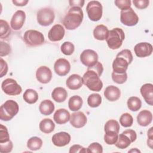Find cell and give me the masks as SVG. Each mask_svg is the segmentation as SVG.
I'll use <instances>...</instances> for the list:
<instances>
[{"mask_svg": "<svg viewBox=\"0 0 153 153\" xmlns=\"http://www.w3.org/2000/svg\"><path fill=\"white\" fill-rule=\"evenodd\" d=\"M152 45L148 42H140L134 47L135 54L138 57H145L150 56L152 53Z\"/></svg>", "mask_w": 153, "mask_h": 153, "instance_id": "obj_12", "label": "cell"}, {"mask_svg": "<svg viewBox=\"0 0 153 153\" xmlns=\"http://www.w3.org/2000/svg\"><path fill=\"white\" fill-rule=\"evenodd\" d=\"M124 38L125 34L123 29L115 27L109 30L106 41L109 48L112 50H116L122 45Z\"/></svg>", "mask_w": 153, "mask_h": 153, "instance_id": "obj_3", "label": "cell"}, {"mask_svg": "<svg viewBox=\"0 0 153 153\" xmlns=\"http://www.w3.org/2000/svg\"><path fill=\"white\" fill-rule=\"evenodd\" d=\"M114 3L115 5L121 10L130 8L131 6L130 0H116L114 1Z\"/></svg>", "mask_w": 153, "mask_h": 153, "instance_id": "obj_44", "label": "cell"}, {"mask_svg": "<svg viewBox=\"0 0 153 153\" xmlns=\"http://www.w3.org/2000/svg\"><path fill=\"white\" fill-rule=\"evenodd\" d=\"M13 147V143L11 140L3 143H0V152L1 153H8L12 151Z\"/></svg>", "mask_w": 153, "mask_h": 153, "instance_id": "obj_45", "label": "cell"}, {"mask_svg": "<svg viewBox=\"0 0 153 153\" xmlns=\"http://www.w3.org/2000/svg\"><path fill=\"white\" fill-rule=\"evenodd\" d=\"M69 152L70 153L87 152V149L79 145H74L72 146H71Z\"/></svg>", "mask_w": 153, "mask_h": 153, "instance_id": "obj_49", "label": "cell"}, {"mask_svg": "<svg viewBox=\"0 0 153 153\" xmlns=\"http://www.w3.org/2000/svg\"><path fill=\"white\" fill-rule=\"evenodd\" d=\"M26 19V14L22 10H18L13 14L10 26L14 30H20L23 26Z\"/></svg>", "mask_w": 153, "mask_h": 153, "instance_id": "obj_15", "label": "cell"}, {"mask_svg": "<svg viewBox=\"0 0 153 153\" xmlns=\"http://www.w3.org/2000/svg\"><path fill=\"white\" fill-rule=\"evenodd\" d=\"M123 133L125 134L126 135H127L131 140V142H134L137 138V134L136 133L134 130H131V129H127L124 130Z\"/></svg>", "mask_w": 153, "mask_h": 153, "instance_id": "obj_50", "label": "cell"}, {"mask_svg": "<svg viewBox=\"0 0 153 153\" xmlns=\"http://www.w3.org/2000/svg\"><path fill=\"white\" fill-rule=\"evenodd\" d=\"M109 30L108 27L103 25H99L96 26L93 30V36L96 39L103 41L106 39Z\"/></svg>", "mask_w": 153, "mask_h": 153, "instance_id": "obj_25", "label": "cell"}, {"mask_svg": "<svg viewBox=\"0 0 153 153\" xmlns=\"http://www.w3.org/2000/svg\"><path fill=\"white\" fill-rule=\"evenodd\" d=\"M128 108L131 111H137L142 106L140 99L136 96L130 97L127 102Z\"/></svg>", "mask_w": 153, "mask_h": 153, "instance_id": "obj_32", "label": "cell"}, {"mask_svg": "<svg viewBox=\"0 0 153 153\" xmlns=\"http://www.w3.org/2000/svg\"><path fill=\"white\" fill-rule=\"evenodd\" d=\"M54 70L56 74L58 75L62 76H65L71 70L70 63L65 59H59L54 63Z\"/></svg>", "mask_w": 153, "mask_h": 153, "instance_id": "obj_11", "label": "cell"}, {"mask_svg": "<svg viewBox=\"0 0 153 153\" xmlns=\"http://www.w3.org/2000/svg\"><path fill=\"white\" fill-rule=\"evenodd\" d=\"M69 112L64 108L58 109L54 113L53 119L58 124H64L70 120Z\"/></svg>", "mask_w": 153, "mask_h": 153, "instance_id": "obj_22", "label": "cell"}, {"mask_svg": "<svg viewBox=\"0 0 153 153\" xmlns=\"http://www.w3.org/2000/svg\"><path fill=\"white\" fill-rule=\"evenodd\" d=\"M71 135L65 131H61L55 133L52 137L53 143L59 147L65 146L68 145L71 141Z\"/></svg>", "mask_w": 153, "mask_h": 153, "instance_id": "obj_17", "label": "cell"}, {"mask_svg": "<svg viewBox=\"0 0 153 153\" xmlns=\"http://www.w3.org/2000/svg\"><path fill=\"white\" fill-rule=\"evenodd\" d=\"M23 39L25 43L30 47H36L42 45L44 41V35L36 30H27L23 35Z\"/></svg>", "mask_w": 153, "mask_h": 153, "instance_id": "obj_5", "label": "cell"}, {"mask_svg": "<svg viewBox=\"0 0 153 153\" xmlns=\"http://www.w3.org/2000/svg\"><path fill=\"white\" fill-rule=\"evenodd\" d=\"M152 120V114L148 110L141 111L137 116L138 124L142 127H146L150 124Z\"/></svg>", "mask_w": 153, "mask_h": 153, "instance_id": "obj_23", "label": "cell"}, {"mask_svg": "<svg viewBox=\"0 0 153 153\" xmlns=\"http://www.w3.org/2000/svg\"><path fill=\"white\" fill-rule=\"evenodd\" d=\"M140 93L149 105H153V85L151 83L143 84L140 88Z\"/></svg>", "mask_w": 153, "mask_h": 153, "instance_id": "obj_18", "label": "cell"}, {"mask_svg": "<svg viewBox=\"0 0 153 153\" xmlns=\"http://www.w3.org/2000/svg\"><path fill=\"white\" fill-rule=\"evenodd\" d=\"M42 139L36 136L30 137L27 142V147L32 151L39 150L42 147Z\"/></svg>", "mask_w": 153, "mask_h": 153, "instance_id": "obj_31", "label": "cell"}, {"mask_svg": "<svg viewBox=\"0 0 153 153\" xmlns=\"http://www.w3.org/2000/svg\"><path fill=\"white\" fill-rule=\"evenodd\" d=\"M10 135L7 128L3 126L0 125V143H3L10 141Z\"/></svg>", "mask_w": 153, "mask_h": 153, "instance_id": "obj_40", "label": "cell"}, {"mask_svg": "<svg viewBox=\"0 0 153 153\" xmlns=\"http://www.w3.org/2000/svg\"><path fill=\"white\" fill-rule=\"evenodd\" d=\"M82 80L83 84L91 91H100L103 87V83L100 76L91 69H87L82 76Z\"/></svg>", "mask_w": 153, "mask_h": 153, "instance_id": "obj_2", "label": "cell"}, {"mask_svg": "<svg viewBox=\"0 0 153 153\" xmlns=\"http://www.w3.org/2000/svg\"><path fill=\"white\" fill-rule=\"evenodd\" d=\"M54 19V12L50 8H42L37 12V22L41 26H48L50 25L53 23Z\"/></svg>", "mask_w": 153, "mask_h": 153, "instance_id": "obj_6", "label": "cell"}, {"mask_svg": "<svg viewBox=\"0 0 153 153\" xmlns=\"http://www.w3.org/2000/svg\"><path fill=\"white\" fill-rule=\"evenodd\" d=\"M55 106L53 102L50 100H44L42 101L39 106L40 112L44 115H49L54 111Z\"/></svg>", "mask_w": 153, "mask_h": 153, "instance_id": "obj_26", "label": "cell"}, {"mask_svg": "<svg viewBox=\"0 0 153 153\" xmlns=\"http://www.w3.org/2000/svg\"><path fill=\"white\" fill-rule=\"evenodd\" d=\"M18 103L13 100H8L0 108V119L2 121L11 120L19 112Z\"/></svg>", "mask_w": 153, "mask_h": 153, "instance_id": "obj_4", "label": "cell"}, {"mask_svg": "<svg viewBox=\"0 0 153 153\" xmlns=\"http://www.w3.org/2000/svg\"><path fill=\"white\" fill-rule=\"evenodd\" d=\"M36 78L42 84L48 83L52 78L51 71L46 66H41L36 71Z\"/></svg>", "mask_w": 153, "mask_h": 153, "instance_id": "obj_14", "label": "cell"}, {"mask_svg": "<svg viewBox=\"0 0 153 153\" xmlns=\"http://www.w3.org/2000/svg\"><path fill=\"white\" fill-rule=\"evenodd\" d=\"M0 46H1V49H0L1 57L7 56L11 53V47L8 43L3 42V41H1Z\"/></svg>", "mask_w": 153, "mask_h": 153, "instance_id": "obj_43", "label": "cell"}, {"mask_svg": "<svg viewBox=\"0 0 153 153\" xmlns=\"http://www.w3.org/2000/svg\"><path fill=\"white\" fill-rule=\"evenodd\" d=\"M65 30L62 25L56 24L54 25L49 30L48 38L52 42H57L62 40L64 37Z\"/></svg>", "mask_w": 153, "mask_h": 153, "instance_id": "obj_13", "label": "cell"}, {"mask_svg": "<svg viewBox=\"0 0 153 153\" xmlns=\"http://www.w3.org/2000/svg\"><path fill=\"white\" fill-rule=\"evenodd\" d=\"M112 79L114 81V82L119 84H121L124 83L127 81V74L126 72H124L123 74H119V73H115L114 72H112Z\"/></svg>", "mask_w": 153, "mask_h": 153, "instance_id": "obj_39", "label": "cell"}, {"mask_svg": "<svg viewBox=\"0 0 153 153\" xmlns=\"http://www.w3.org/2000/svg\"><path fill=\"white\" fill-rule=\"evenodd\" d=\"M23 97L26 103L29 104H33L38 100V94L35 90L29 88L25 91Z\"/></svg>", "mask_w": 153, "mask_h": 153, "instance_id": "obj_29", "label": "cell"}, {"mask_svg": "<svg viewBox=\"0 0 153 153\" xmlns=\"http://www.w3.org/2000/svg\"><path fill=\"white\" fill-rule=\"evenodd\" d=\"M0 65H1L0 77L2 78L7 74L8 68L7 63H6V62L2 58L0 59Z\"/></svg>", "mask_w": 153, "mask_h": 153, "instance_id": "obj_48", "label": "cell"}, {"mask_svg": "<svg viewBox=\"0 0 153 153\" xmlns=\"http://www.w3.org/2000/svg\"><path fill=\"white\" fill-rule=\"evenodd\" d=\"M128 152H140V151H139V150H138L137 149H136V148H135L134 149H131L130 151H129Z\"/></svg>", "mask_w": 153, "mask_h": 153, "instance_id": "obj_54", "label": "cell"}, {"mask_svg": "<svg viewBox=\"0 0 153 153\" xmlns=\"http://www.w3.org/2000/svg\"><path fill=\"white\" fill-rule=\"evenodd\" d=\"M86 11L91 21L97 22L102 18L103 8L101 3L97 1H90L87 5Z\"/></svg>", "mask_w": 153, "mask_h": 153, "instance_id": "obj_7", "label": "cell"}, {"mask_svg": "<svg viewBox=\"0 0 153 153\" xmlns=\"http://www.w3.org/2000/svg\"><path fill=\"white\" fill-rule=\"evenodd\" d=\"M1 88L3 91L10 96H16L20 94L22 88L16 80L12 78H7L1 84Z\"/></svg>", "mask_w": 153, "mask_h": 153, "instance_id": "obj_8", "label": "cell"}, {"mask_svg": "<svg viewBox=\"0 0 153 153\" xmlns=\"http://www.w3.org/2000/svg\"><path fill=\"white\" fill-rule=\"evenodd\" d=\"M128 65H130L128 62L124 58L116 56L112 63L113 72L119 74L126 72Z\"/></svg>", "mask_w": 153, "mask_h": 153, "instance_id": "obj_19", "label": "cell"}, {"mask_svg": "<svg viewBox=\"0 0 153 153\" xmlns=\"http://www.w3.org/2000/svg\"><path fill=\"white\" fill-rule=\"evenodd\" d=\"M81 8L71 7L63 19V24L68 30H74L80 26L83 20Z\"/></svg>", "mask_w": 153, "mask_h": 153, "instance_id": "obj_1", "label": "cell"}, {"mask_svg": "<svg viewBox=\"0 0 153 153\" xmlns=\"http://www.w3.org/2000/svg\"><path fill=\"white\" fill-rule=\"evenodd\" d=\"M117 56H119L121 57L124 58L125 60H126L129 64H130L133 61V55L130 50L128 49H124L119 52Z\"/></svg>", "mask_w": 153, "mask_h": 153, "instance_id": "obj_42", "label": "cell"}, {"mask_svg": "<svg viewBox=\"0 0 153 153\" xmlns=\"http://www.w3.org/2000/svg\"><path fill=\"white\" fill-rule=\"evenodd\" d=\"M87 152L102 153L103 152V147L98 142H93L91 143L87 148Z\"/></svg>", "mask_w": 153, "mask_h": 153, "instance_id": "obj_41", "label": "cell"}, {"mask_svg": "<svg viewBox=\"0 0 153 153\" xmlns=\"http://www.w3.org/2000/svg\"><path fill=\"white\" fill-rule=\"evenodd\" d=\"M80 60L87 68L91 67L98 62V55L95 51L87 49L84 50L80 54Z\"/></svg>", "mask_w": 153, "mask_h": 153, "instance_id": "obj_10", "label": "cell"}, {"mask_svg": "<svg viewBox=\"0 0 153 153\" xmlns=\"http://www.w3.org/2000/svg\"><path fill=\"white\" fill-rule=\"evenodd\" d=\"M12 2L16 6L22 7L26 5L29 1L27 0H13Z\"/></svg>", "mask_w": 153, "mask_h": 153, "instance_id": "obj_53", "label": "cell"}, {"mask_svg": "<svg viewBox=\"0 0 153 153\" xmlns=\"http://www.w3.org/2000/svg\"><path fill=\"white\" fill-rule=\"evenodd\" d=\"M118 133L112 131H106L104 135V140L105 143L110 145H115V143L117 142L118 139Z\"/></svg>", "mask_w": 153, "mask_h": 153, "instance_id": "obj_36", "label": "cell"}, {"mask_svg": "<svg viewBox=\"0 0 153 153\" xmlns=\"http://www.w3.org/2000/svg\"><path fill=\"white\" fill-rule=\"evenodd\" d=\"M82 103V99L79 96L75 95L70 97L68 102V106L71 111H77L81 108Z\"/></svg>", "mask_w": 153, "mask_h": 153, "instance_id": "obj_28", "label": "cell"}, {"mask_svg": "<svg viewBox=\"0 0 153 153\" xmlns=\"http://www.w3.org/2000/svg\"><path fill=\"white\" fill-rule=\"evenodd\" d=\"M131 141L130 139L125 134L121 133L120 135H118V139L117 142L115 143L116 147L118 148L123 149L127 148L128 146H129L131 144Z\"/></svg>", "mask_w": 153, "mask_h": 153, "instance_id": "obj_30", "label": "cell"}, {"mask_svg": "<svg viewBox=\"0 0 153 153\" xmlns=\"http://www.w3.org/2000/svg\"><path fill=\"white\" fill-rule=\"evenodd\" d=\"M152 129H153V128L151 127L149 128V130L148 131V140H147V144L151 149H152V145H153Z\"/></svg>", "mask_w": 153, "mask_h": 153, "instance_id": "obj_51", "label": "cell"}, {"mask_svg": "<svg viewBox=\"0 0 153 153\" xmlns=\"http://www.w3.org/2000/svg\"><path fill=\"white\" fill-rule=\"evenodd\" d=\"M133 3L136 8L139 9H144L149 5V1L148 0H133Z\"/></svg>", "mask_w": 153, "mask_h": 153, "instance_id": "obj_47", "label": "cell"}, {"mask_svg": "<svg viewBox=\"0 0 153 153\" xmlns=\"http://www.w3.org/2000/svg\"><path fill=\"white\" fill-rule=\"evenodd\" d=\"M68 97L67 91L63 87H58L55 88L51 93L52 99L58 103H61L66 100Z\"/></svg>", "mask_w": 153, "mask_h": 153, "instance_id": "obj_24", "label": "cell"}, {"mask_svg": "<svg viewBox=\"0 0 153 153\" xmlns=\"http://www.w3.org/2000/svg\"><path fill=\"white\" fill-rule=\"evenodd\" d=\"M104 96L108 100L114 102L120 97L121 91L118 87L114 85H109L105 88Z\"/></svg>", "mask_w": 153, "mask_h": 153, "instance_id": "obj_21", "label": "cell"}, {"mask_svg": "<svg viewBox=\"0 0 153 153\" xmlns=\"http://www.w3.org/2000/svg\"><path fill=\"white\" fill-rule=\"evenodd\" d=\"M39 127L42 132L48 134L54 131L55 124L50 118H44L39 123Z\"/></svg>", "mask_w": 153, "mask_h": 153, "instance_id": "obj_27", "label": "cell"}, {"mask_svg": "<svg viewBox=\"0 0 153 153\" xmlns=\"http://www.w3.org/2000/svg\"><path fill=\"white\" fill-rule=\"evenodd\" d=\"M121 22L127 26H133L137 24L139 17L132 8L122 10L120 13Z\"/></svg>", "mask_w": 153, "mask_h": 153, "instance_id": "obj_9", "label": "cell"}, {"mask_svg": "<svg viewBox=\"0 0 153 153\" xmlns=\"http://www.w3.org/2000/svg\"><path fill=\"white\" fill-rule=\"evenodd\" d=\"M60 50L62 53L65 55L70 56L74 53L75 50V47L72 42L66 41L62 44L60 47Z\"/></svg>", "mask_w": 153, "mask_h": 153, "instance_id": "obj_38", "label": "cell"}, {"mask_svg": "<svg viewBox=\"0 0 153 153\" xmlns=\"http://www.w3.org/2000/svg\"><path fill=\"white\" fill-rule=\"evenodd\" d=\"M88 69H91L93 71H94L95 72H96L97 74V75L100 76L102 74V72L103 71V65L102 64L99 62H97L94 65L91 66V67H88L87 68Z\"/></svg>", "mask_w": 153, "mask_h": 153, "instance_id": "obj_46", "label": "cell"}, {"mask_svg": "<svg viewBox=\"0 0 153 153\" xmlns=\"http://www.w3.org/2000/svg\"><path fill=\"white\" fill-rule=\"evenodd\" d=\"M120 127L118 122L115 120H108L105 123L104 126L105 132L108 131H112L118 133L120 131Z\"/></svg>", "mask_w": 153, "mask_h": 153, "instance_id": "obj_35", "label": "cell"}, {"mask_svg": "<svg viewBox=\"0 0 153 153\" xmlns=\"http://www.w3.org/2000/svg\"><path fill=\"white\" fill-rule=\"evenodd\" d=\"M66 85L71 90H78L83 85L82 78L78 74H72L67 79Z\"/></svg>", "mask_w": 153, "mask_h": 153, "instance_id": "obj_20", "label": "cell"}, {"mask_svg": "<svg viewBox=\"0 0 153 153\" xmlns=\"http://www.w3.org/2000/svg\"><path fill=\"white\" fill-rule=\"evenodd\" d=\"M70 124L75 128H79L84 127L87 121L86 115L81 111L74 112L70 117Z\"/></svg>", "mask_w": 153, "mask_h": 153, "instance_id": "obj_16", "label": "cell"}, {"mask_svg": "<svg viewBox=\"0 0 153 153\" xmlns=\"http://www.w3.org/2000/svg\"><path fill=\"white\" fill-rule=\"evenodd\" d=\"M120 124L124 127H131L133 123V118L129 113L123 114L120 118Z\"/></svg>", "mask_w": 153, "mask_h": 153, "instance_id": "obj_37", "label": "cell"}, {"mask_svg": "<svg viewBox=\"0 0 153 153\" xmlns=\"http://www.w3.org/2000/svg\"><path fill=\"white\" fill-rule=\"evenodd\" d=\"M11 30L8 22L2 19L0 20V36L1 39H5L9 36Z\"/></svg>", "mask_w": 153, "mask_h": 153, "instance_id": "obj_34", "label": "cell"}, {"mask_svg": "<svg viewBox=\"0 0 153 153\" xmlns=\"http://www.w3.org/2000/svg\"><path fill=\"white\" fill-rule=\"evenodd\" d=\"M71 7H78L81 8L83 7L85 1L84 0H75V1H69Z\"/></svg>", "mask_w": 153, "mask_h": 153, "instance_id": "obj_52", "label": "cell"}, {"mask_svg": "<svg viewBox=\"0 0 153 153\" xmlns=\"http://www.w3.org/2000/svg\"><path fill=\"white\" fill-rule=\"evenodd\" d=\"M102 103V97L98 93L91 94L87 99V103L90 107L96 108L100 105Z\"/></svg>", "mask_w": 153, "mask_h": 153, "instance_id": "obj_33", "label": "cell"}]
</instances>
